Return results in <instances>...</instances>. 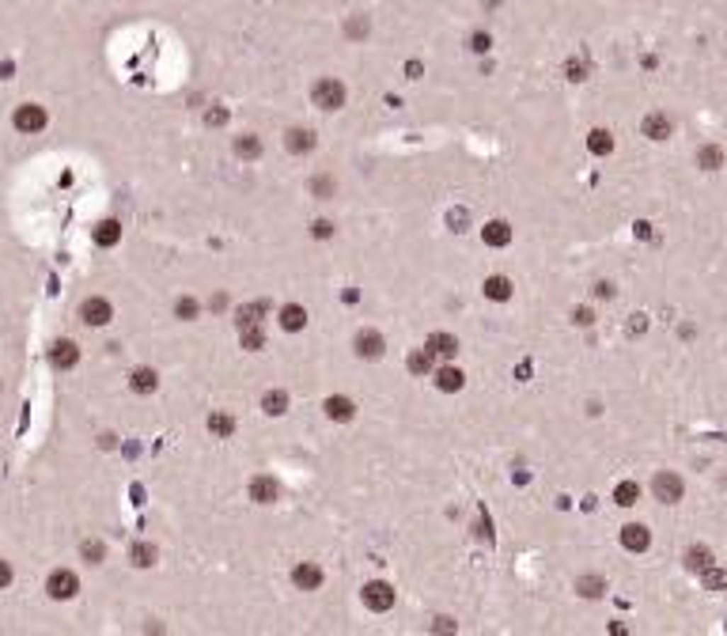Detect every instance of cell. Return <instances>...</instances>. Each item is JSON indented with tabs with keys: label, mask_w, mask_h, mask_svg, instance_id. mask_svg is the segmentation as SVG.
I'll return each instance as SVG.
<instances>
[{
	"label": "cell",
	"mask_w": 727,
	"mask_h": 636,
	"mask_svg": "<svg viewBox=\"0 0 727 636\" xmlns=\"http://www.w3.org/2000/svg\"><path fill=\"white\" fill-rule=\"evenodd\" d=\"M568 80H583V64L580 61H568Z\"/></svg>",
	"instance_id": "obj_42"
},
{
	"label": "cell",
	"mask_w": 727,
	"mask_h": 636,
	"mask_svg": "<svg viewBox=\"0 0 727 636\" xmlns=\"http://www.w3.org/2000/svg\"><path fill=\"white\" fill-rule=\"evenodd\" d=\"M235 156H239V159H258V156H261V140H258L254 133L239 137V140H235Z\"/></svg>",
	"instance_id": "obj_24"
},
{
	"label": "cell",
	"mask_w": 727,
	"mask_h": 636,
	"mask_svg": "<svg viewBox=\"0 0 727 636\" xmlns=\"http://www.w3.org/2000/svg\"><path fill=\"white\" fill-rule=\"evenodd\" d=\"M46 591H50V598L64 602V598H72L76 591H80V579H76V572H69V568H57V572L46 579Z\"/></svg>",
	"instance_id": "obj_3"
},
{
	"label": "cell",
	"mask_w": 727,
	"mask_h": 636,
	"mask_svg": "<svg viewBox=\"0 0 727 636\" xmlns=\"http://www.w3.org/2000/svg\"><path fill=\"white\" fill-rule=\"evenodd\" d=\"M281 326H284V330H292V334L303 330V326H307V311H303L300 303H288V307L281 311Z\"/></svg>",
	"instance_id": "obj_18"
},
{
	"label": "cell",
	"mask_w": 727,
	"mask_h": 636,
	"mask_svg": "<svg viewBox=\"0 0 727 636\" xmlns=\"http://www.w3.org/2000/svg\"><path fill=\"white\" fill-rule=\"evenodd\" d=\"M84 557H87L91 564H98V561H103V545H98V542H87V545H84Z\"/></svg>",
	"instance_id": "obj_38"
},
{
	"label": "cell",
	"mask_w": 727,
	"mask_h": 636,
	"mask_svg": "<svg viewBox=\"0 0 727 636\" xmlns=\"http://www.w3.org/2000/svg\"><path fill=\"white\" fill-rule=\"evenodd\" d=\"M587 148L594 152V156H610V152H614V137L606 133V129H591V137H587Z\"/></svg>",
	"instance_id": "obj_21"
},
{
	"label": "cell",
	"mask_w": 727,
	"mask_h": 636,
	"mask_svg": "<svg viewBox=\"0 0 727 636\" xmlns=\"http://www.w3.org/2000/svg\"><path fill=\"white\" fill-rule=\"evenodd\" d=\"M405 364H410L413 375H428V371H432V353H428V348H413V353L405 356Z\"/></svg>",
	"instance_id": "obj_20"
},
{
	"label": "cell",
	"mask_w": 727,
	"mask_h": 636,
	"mask_svg": "<svg viewBox=\"0 0 727 636\" xmlns=\"http://www.w3.org/2000/svg\"><path fill=\"white\" fill-rule=\"evenodd\" d=\"M614 500H618L621 508H633V504L641 500V485H636V481H621V485L614 489Z\"/></svg>",
	"instance_id": "obj_26"
},
{
	"label": "cell",
	"mask_w": 727,
	"mask_h": 636,
	"mask_svg": "<svg viewBox=\"0 0 727 636\" xmlns=\"http://www.w3.org/2000/svg\"><path fill=\"white\" fill-rule=\"evenodd\" d=\"M261 345H266V334H261V326H242V348L258 353Z\"/></svg>",
	"instance_id": "obj_33"
},
{
	"label": "cell",
	"mask_w": 727,
	"mask_h": 636,
	"mask_svg": "<svg viewBox=\"0 0 727 636\" xmlns=\"http://www.w3.org/2000/svg\"><path fill=\"white\" fill-rule=\"evenodd\" d=\"M686 564L693 568V572H704V568H712V553L704 550V545H693V550L686 553Z\"/></svg>",
	"instance_id": "obj_30"
},
{
	"label": "cell",
	"mask_w": 727,
	"mask_h": 636,
	"mask_svg": "<svg viewBox=\"0 0 727 636\" xmlns=\"http://www.w3.org/2000/svg\"><path fill=\"white\" fill-rule=\"evenodd\" d=\"M462 382H466V375H462L458 368H439V371H436V387H439V390H447V394L462 390Z\"/></svg>",
	"instance_id": "obj_17"
},
{
	"label": "cell",
	"mask_w": 727,
	"mask_h": 636,
	"mask_svg": "<svg viewBox=\"0 0 727 636\" xmlns=\"http://www.w3.org/2000/svg\"><path fill=\"white\" fill-rule=\"evenodd\" d=\"M292 579H295V587H300V591H318V587H322V568L311 564V561H303V564H295Z\"/></svg>",
	"instance_id": "obj_10"
},
{
	"label": "cell",
	"mask_w": 727,
	"mask_h": 636,
	"mask_svg": "<svg viewBox=\"0 0 727 636\" xmlns=\"http://www.w3.org/2000/svg\"><path fill=\"white\" fill-rule=\"evenodd\" d=\"M576 591H580L583 598H599L602 591H606V579H602V576H580Z\"/></svg>",
	"instance_id": "obj_28"
},
{
	"label": "cell",
	"mask_w": 727,
	"mask_h": 636,
	"mask_svg": "<svg viewBox=\"0 0 727 636\" xmlns=\"http://www.w3.org/2000/svg\"><path fill=\"white\" fill-rule=\"evenodd\" d=\"M345 95H349L345 84L334 80V76H322V80L311 87V98L322 106V110H341V106H345Z\"/></svg>",
	"instance_id": "obj_1"
},
{
	"label": "cell",
	"mask_w": 727,
	"mask_h": 636,
	"mask_svg": "<svg viewBox=\"0 0 727 636\" xmlns=\"http://www.w3.org/2000/svg\"><path fill=\"white\" fill-rule=\"evenodd\" d=\"M261 409H266L269 416H281L284 409H288V390H269L266 398H261Z\"/></svg>",
	"instance_id": "obj_23"
},
{
	"label": "cell",
	"mask_w": 727,
	"mask_h": 636,
	"mask_svg": "<svg viewBox=\"0 0 727 636\" xmlns=\"http://www.w3.org/2000/svg\"><path fill=\"white\" fill-rule=\"evenodd\" d=\"M641 129H644V137H652V140H667V137H670V118L655 110V114L644 118Z\"/></svg>",
	"instance_id": "obj_14"
},
{
	"label": "cell",
	"mask_w": 727,
	"mask_h": 636,
	"mask_svg": "<svg viewBox=\"0 0 727 636\" xmlns=\"http://www.w3.org/2000/svg\"><path fill=\"white\" fill-rule=\"evenodd\" d=\"M572 318H576V322H580V326H591V311H587V307H580V311H576V314H572Z\"/></svg>",
	"instance_id": "obj_44"
},
{
	"label": "cell",
	"mask_w": 727,
	"mask_h": 636,
	"mask_svg": "<svg viewBox=\"0 0 727 636\" xmlns=\"http://www.w3.org/2000/svg\"><path fill=\"white\" fill-rule=\"evenodd\" d=\"M652 492H655V500H663V504H678L682 500V477L678 474H655Z\"/></svg>",
	"instance_id": "obj_6"
},
{
	"label": "cell",
	"mask_w": 727,
	"mask_h": 636,
	"mask_svg": "<svg viewBox=\"0 0 727 636\" xmlns=\"http://www.w3.org/2000/svg\"><path fill=\"white\" fill-rule=\"evenodd\" d=\"M481 239H485V246H508V239H512V227L504 224V220H492V224H485Z\"/></svg>",
	"instance_id": "obj_15"
},
{
	"label": "cell",
	"mask_w": 727,
	"mask_h": 636,
	"mask_svg": "<svg viewBox=\"0 0 727 636\" xmlns=\"http://www.w3.org/2000/svg\"><path fill=\"white\" fill-rule=\"evenodd\" d=\"M261 314H266V303H247V307H239V330L242 326H258L261 322Z\"/></svg>",
	"instance_id": "obj_29"
},
{
	"label": "cell",
	"mask_w": 727,
	"mask_h": 636,
	"mask_svg": "<svg viewBox=\"0 0 727 636\" xmlns=\"http://www.w3.org/2000/svg\"><path fill=\"white\" fill-rule=\"evenodd\" d=\"M485 295H489V300H497V303H504L512 295V280L508 277H489L485 280Z\"/></svg>",
	"instance_id": "obj_22"
},
{
	"label": "cell",
	"mask_w": 727,
	"mask_h": 636,
	"mask_svg": "<svg viewBox=\"0 0 727 636\" xmlns=\"http://www.w3.org/2000/svg\"><path fill=\"white\" fill-rule=\"evenodd\" d=\"M621 545H625L629 553H644L648 545H652V530H648V526H641V523L621 526Z\"/></svg>",
	"instance_id": "obj_7"
},
{
	"label": "cell",
	"mask_w": 727,
	"mask_h": 636,
	"mask_svg": "<svg viewBox=\"0 0 727 636\" xmlns=\"http://www.w3.org/2000/svg\"><path fill=\"white\" fill-rule=\"evenodd\" d=\"M133 564H140V568L156 564V545H148V542H140V545H133Z\"/></svg>",
	"instance_id": "obj_34"
},
{
	"label": "cell",
	"mask_w": 727,
	"mask_h": 636,
	"mask_svg": "<svg viewBox=\"0 0 727 636\" xmlns=\"http://www.w3.org/2000/svg\"><path fill=\"white\" fill-rule=\"evenodd\" d=\"M208 432H213V436H231V432H235V416L213 413V416H208Z\"/></svg>",
	"instance_id": "obj_31"
},
{
	"label": "cell",
	"mask_w": 727,
	"mask_h": 636,
	"mask_svg": "<svg viewBox=\"0 0 727 636\" xmlns=\"http://www.w3.org/2000/svg\"><path fill=\"white\" fill-rule=\"evenodd\" d=\"M118 239H121L118 220H106V224H98V227H95V243H98V246H114Z\"/></svg>",
	"instance_id": "obj_27"
},
{
	"label": "cell",
	"mask_w": 727,
	"mask_h": 636,
	"mask_svg": "<svg viewBox=\"0 0 727 636\" xmlns=\"http://www.w3.org/2000/svg\"><path fill=\"white\" fill-rule=\"evenodd\" d=\"M489 46H492V38L485 35V30H473V35H470V50L473 53H489Z\"/></svg>",
	"instance_id": "obj_36"
},
{
	"label": "cell",
	"mask_w": 727,
	"mask_h": 636,
	"mask_svg": "<svg viewBox=\"0 0 727 636\" xmlns=\"http://www.w3.org/2000/svg\"><path fill=\"white\" fill-rule=\"evenodd\" d=\"M76 360H80V348H76L69 337H61V341H53V348H50V364L53 368H76Z\"/></svg>",
	"instance_id": "obj_9"
},
{
	"label": "cell",
	"mask_w": 727,
	"mask_h": 636,
	"mask_svg": "<svg viewBox=\"0 0 727 636\" xmlns=\"http://www.w3.org/2000/svg\"><path fill=\"white\" fill-rule=\"evenodd\" d=\"M462 220H466V212H451V224H455V232H462Z\"/></svg>",
	"instance_id": "obj_45"
},
{
	"label": "cell",
	"mask_w": 727,
	"mask_h": 636,
	"mask_svg": "<svg viewBox=\"0 0 727 636\" xmlns=\"http://www.w3.org/2000/svg\"><path fill=\"white\" fill-rule=\"evenodd\" d=\"M205 122H208V125H224V122H227V110H208Z\"/></svg>",
	"instance_id": "obj_41"
},
{
	"label": "cell",
	"mask_w": 727,
	"mask_h": 636,
	"mask_svg": "<svg viewBox=\"0 0 727 636\" xmlns=\"http://www.w3.org/2000/svg\"><path fill=\"white\" fill-rule=\"evenodd\" d=\"M8 584H12V564H8V561H0V591H4Z\"/></svg>",
	"instance_id": "obj_40"
},
{
	"label": "cell",
	"mask_w": 727,
	"mask_h": 636,
	"mask_svg": "<svg viewBox=\"0 0 727 636\" xmlns=\"http://www.w3.org/2000/svg\"><path fill=\"white\" fill-rule=\"evenodd\" d=\"M704 587H709V591L727 587V572H720V568H704Z\"/></svg>",
	"instance_id": "obj_35"
},
{
	"label": "cell",
	"mask_w": 727,
	"mask_h": 636,
	"mask_svg": "<svg viewBox=\"0 0 727 636\" xmlns=\"http://www.w3.org/2000/svg\"><path fill=\"white\" fill-rule=\"evenodd\" d=\"M424 348H428L432 356H455V353H458V341H455L451 334H432Z\"/></svg>",
	"instance_id": "obj_16"
},
{
	"label": "cell",
	"mask_w": 727,
	"mask_h": 636,
	"mask_svg": "<svg viewBox=\"0 0 727 636\" xmlns=\"http://www.w3.org/2000/svg\"><path fill=\"white\" fill-rule=\"evenodd\" d=\"M311 235H315V239H329V235H334V224H329V220H315V224H311Z\"/></svg>",
	"instance_id": "obj_37"
},
{
	"label": "cell",
	"mask_w": 727,
	"mask_h": 636,
	"mask_svg": "<svg viewBox=\"0 0 727 636\" xmlns=\"http://www.w3.org/2000/svg\"><path fill=\"white\" fill-rule=\"evenodd\" d=\"M250 496H254L258 504H273V500L281 496V485H277V477H266V474H261V477H254V481H250Z\"/></svg>",
	"instance_id": "obj_12"
},
{
	"label": "cell",
	"mask_w": 727,
	"mask_h": 636,
	"mask_svg": "<svg viewBox=\"0 0 727 636\" xmlns=\"http://www.w3.org/2000/svg\"><path fill=\"white\" fill-rule=\"evenodd\" d=\"M174 314H179L182 322H193V318L201 314V303H197L193 295H182V300H179V307H174Z\"/></svg>",
	"instance_id": "obj_32"
},
{
	"label": "cell",
	"mask_w": 727,
	"mask_h": 636,
	"mask_svg": "<svg viewBox=\"0 0 727 636\" xmlns=\"http://www.w3.org/2000/svg\"><path fill=\"white\" fill-rule=\"evenodd\" d=\"M129 387H133V394H152L159 387V379H156V371H152V368H140V371H133Z\"/></svg>",
	"instance_id": "obj_19"
},
{
	"label": "cell",
	"mask_w": 727,
	"mask_h": 636,
	"mask_svg": "<svg viewBox=\"0 0 727 636\" xmlns=\"http://www.w3.org/2000/svg\"><path fill=\"white\" fill-rule=\"evenodd\" d=\"M345 30H349V35H352V38H360V35H364V30H368V19H364V16H356V19H352V23H349Z\"/></svg>",
	"instance_id": "obj_39"
},
{
	"label": "cell",
	"mask_w": 727,
	"mask_h": 636,
	"mask_svg": "<svg viewBox=\"0 0 727 636\" xmlns=\"http://www.w3.org/2000/svg\"><path fill=\"white\" fill-rule=\"evenodd\" d=\"M315 144H318V140H315L311 129H288V133H284V148H288L292 156H307Z\"/></svg>",
	"instance_id": "obj_11"
},
{
	"label": "cell",
	"mask_w": 727,
	"mask_h": 636,
	"mask_svg": "<svg viewBox=\"0 0 727 636\" xmlns=\"http://www.w3.org/2000/svg\"><path fill=\"white\" fill-rule=\"evenodd\" d=\"M110 314H114V307H110L103 295H91V300H84V307H80V318L87 326H106Z\"/></svg>",
	"instance_id": "obj_5"
},
{
	"label": "cell",
	"mask_w": 727,
	"mask_h": 636,
	"mask_svg": "<svg viewBox=\"0 0 727 636\" xmlns=\"http://www.w3.org/2000/svg\"><path fill=\"white\" fill-rule=\"evenodd\" d=\"M697 167H704V171H720V167H723V152L716 148V144H704V148L697 152Z\"/></svg>",
	"instance_id": "obj_25"
},
{
	"label": "cell",
	"mask_w": 727,
	"mask_h": 636,
	"mask_svg": "<svg viewBox=\"0 0 727 636\" xmlns=\"http://www.w3.org/2000/svg\"><path fill=\"white\" fill-rule=\"evenodd\" d=\"M326 416L329 421H337V424H345V421H352V416H356V405H352L349 398H341V394H334V398H326Z\"/></svg>",
	"instance_id": "obj_13"
},
{
	"label": "cell",
	"mask_w": 727,
	"mask_h": 636,
	"mask_svg": "<svg viewBox=\"0 0 727 636\" xmlns=\"http://www.w3.org/2000/svg\"><path fill=\"white\" fill-rule=\"evenodd\" d=\"M311 186H315V193H329V190H334V182H329V178H315Z\"/></svg>",
	"instance_id": "obj_43"
},
{
	"label": "cell",
	"mask_w": 727,
	"mask_h": 636,
	"mask_svg": "<svg viewBox=\"0 0 727 636\" xmlns=\"http://www.w3.org/2000/svg\"><path fill=\"white\" fill-rule=\"evenodd\" d=\"M46 106H38V103H23V106H16V114H12V125L19 129V133H42L46 129Z\"/></svg>",
	"instance_id": "obj_2"
},
{
	"label": "cell",
	"mask_w": 727,
	"mask_h": 636,
	"mask_svg": "<svg viewBox=\"0 0 727 636\" xmlns=\"http://www.w3.org/2000/svg\"><path fill=\"white\" fill-rule=\"evenodd\" d=\"M364 606L376 610V613L390 610V606H394V591H390V584H379V579H371V584L364 587Z\"/></svg>",
	"instance_id": "obj_4"
},
{
	"label": "cell",
	"mask_w": 727,
	"mask_h": 636,
	"mask_svg": "<svg viewBox=\"0 0 727 636\" xmlns=\"http://www.w3.org/2000/svg\"><path fill=\"white\" fill-rule=\"evenodd\" d=\"M383 348H387V341H383V334H379V330H364V334H356V356H360V360H379V356H383Z\"/></svg>",
	"instance_id": "obj_8"
}]
</instances>
